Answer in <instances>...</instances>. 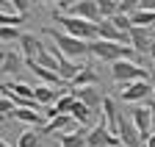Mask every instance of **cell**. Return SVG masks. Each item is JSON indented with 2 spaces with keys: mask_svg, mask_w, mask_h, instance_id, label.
Returning a JSON list of instances; mask_svg holds the SVG:
<instances>
[{
  "mask_svg": "<svg viewBox=\"0 0 155 147\" xmlns=\"http://www.w3.org/2000/svg\"><path fill=\"white\" fill-rule=\"evenodd\" d=\"M45 36L47 39H53L55 50L61 53L64 58H72V61H81L86 53H89V42L83 39H75V36L64 33V31H55V28H45Z\"/></svg>",
  "mask_w": 155,
  "mask_h": 147,
  "instance_id": "cell-1",
  "label": "cell"
},
{
  "mask_svg": "<svg viewBox=\"0 0 155 147\" xmlns=\"http://www.w3.org/2000/svg\"><path fill=\"white\" fill-rule=\"evenodd\" d=\"M89 53L100 61H108V64H116L122 58H133L136 50L130 45H119V42H108V39H94L89 42Z\"/></svg>",
  "mask_w": 155,
  "mask_h": 147,
  "instance_id": "cell-2",
  "label": "cell"
},
{
  "mask_svg": "<svg viewBox=\"0 0 155 147\" xmlns=\"http://www.w3.org/2000/svg\"><path fill=\"white\" fill-rule=\"evenodd\" d=\"M55 22L64 28V33L75 36V39H83V42H94L97 39V25L89 22V20L69 17V14H55Z\"/></svg>",
  "mask_w": 155,
  "mask_h": 147,
  "instance_id": "cell-3",
  "label": "cell"
},
{
  "mask_svg": "<svg viewBox=\"0 0 155 147\" xmlns=\"http://www.w3.org/2000/svg\"><path fill=\"white\" fill-rule=\"evenodd\" d=\"M111 78L119 86H127V83H136V81H147L150 72L144 67H139L133 58H122V61L111 64Z\"/></svg>",
  "mask_w": 155,
  "mask_h": 147,
  "instance_id": "cell-4",
  "label": "cell"
},
{
  "mask_svg": "<svg viewBox=\"0 0 155 147\" xmlns=\"http://www.w3.org/2000/svg\"><path fill=\"white\" fill-rule=\"evenodd\" d=\"M86 142H89V147H122V139L116 133H111L103 122H97V125L89 128Z\"/></svg>",
  "mask_w": 155,
  "mask_h": 147,
  "instance_id": "cell-5",
  "label": "cell"
},
{
  "mask_svg": "<svg viewBox=\"0 0 155 147\" xmlns=\"http://www.w3.org/2000/svg\"><path fill=\"white\" fill-rule=\"evenodd\" d=\"M119 100H125V103H144V100H155V97H152V83H150V78H147V81H136V83L122 86Z\"/></svg>",
  "mask_w": 155,
  "mask_h": 147,
  "instance_id": "cell-6",
  "label": "cell"
},
{
  "mask_svg": "<svg viewBox=\"0 0 155 147\" xmlns=\"http://www.w3.org/2000/svg\"><path fill=\"white\" fill-rule=\"evenodd\" d=\"M72 95H75V100H81V103H86L94 114H103V95H100V89L97 86H81V89H69Z\"/></svg>",
  "mask_w": 155,
  "mask_h": 147,
  "instance_id": "cell-7",
  "label": "cell"
},
{
  "mask_svg": "<svg viewBox=\"0 0 155 147\" xmlns=\"http://www.w3.org/2000/svg\"><path fill=\"white\" fill-rule=\"evenodd\" d=\"M67 14L69 17H81V20H89L94 25L103 22V14H100V8H97V0H81V3H75Z\"/></svg>",
  "mask_w": 155,
  "mask_h": 147,
  "instance_id": "cell-8",
  "label": "cell"
},
{
  "mask_svg": "<svg viewBox=\"0 0 155 147\" xmlns=\"http://www.w3.org/2000/svg\"><path fill=\"white\" fill-rule=\"evenodd\" d=\"M103 125L108 128L111 133L119 136V128H122V114H119V108H116V100L114 97H105L103 100Z\"/></svg>",
  "mask_w": 155,
  "mask_h": 147,
  "instance_id": "cell-9",
  "label": "cell"
},
{
  "mask_svg": "<svg viewBox=\"0 0 155 147\" xmlns=\"http://www.w3.org/2000/svg\"><path fill=\"white\" fill-rule=\"evenodd\" d=\"M130 119L139 128V133L144 136V144H147V139L152 136V111H150V105H136L130 111Z\"/></svg>",
  "mask_w": 155,
  "mask_h": 147,
  "instance_id": "cell-10",
  "label": "cell"
},
{
  "mask_svg": "<svg viewBox=\"0 0 155 147\" xmlns=\"http://www.w3.org/2000/svg\"><path fill=\"white\" fill-rule=\"evenodd\" d=\"M152 42H155V31L152 28H133L130 31V47L136 53H150Z\"/></svg>",
  "mask_w": 155,
  "mask_h": 147,
  "instance_id": "cell-11",
  "label": "cell"
},
{
  "mask_svg": "<svg viewBox=\"0 0 155 147\" xmlns=\"http://www.w3.org/2000/svg\"><path fill=\"white\" fill-rule=\"evenodd\" d=\"M97 39H108V42H119V45H130V33L119 31L111 20H103L97 25Z\"/></svg>",
  "mask_w": 155,
  "mask_h": 147,
  "instance_id": "cell-12",
  "label": "cell"
},
{
  "mask_svg": "<svg viewBox=\"0 0 155 147\" xmlns=\"http://www.w3.org/2000/svg\"><path fill=\"white\" fill-rule=\"evenodd\" d=\"M119 139H122V147H144V136L133 125V119H125V117H122V128H119Z\"/></svg>",
  "mask_w": 155,
  "mask_h": 147,
  "instance_id": "cell-13",
  "label": "cell"
},
{
  "mask_svg": "<svg viewBox=\"0 0 155 147\" xmlns=\"http://www.w3.org/2000/svg\"><path fill=\"white\" fill-rule=\"evenodd\" d=\"M25 69H31L33 75L42 81V83H47V86H61V83H64V81H61V75H58L55 69H47V67L36 64V61H25Z\"/></svg>",
  "mask_w": 155,
  "mask_h": 147,
  "instance_id": "cell-14",
  "label": "cell"
},
{
  "mask_svg": "<svg viewBox=\"0 0 155 147\" xmlns=\"http://www.w3.org/2000/svg\"><path fill=\"white\" fill-rule=\"evenodd\" d=\"M64 95V89H58V86H47V83H42V86H36L33 89V97H36V103L39 105H55V100Z\"/></svg>",
  "mask_w": 155,
  "mask_h": 147,
  "instance_id": "cell-15",
  "label": "cell"
},
{
  "mask_svg": "<svg viewBox=\"0 0 155 147\" xmlns=\"http://www.w3.org/2000/svg\"><path fill=\"white\" fill-rule=\"evenodd\" d=\"M19 45H22V56H25V61H36L39 50L45 47V42L39 39V36H33V33H22V39H19Z\"/></svg>",
  "mask_w": 155,
  "mask_h": 147,
  "instance_id": "cell-16",
  "label": "cell"
},
{
  "mask_svg": "<svg viewBox=\"0 0 155 147\" xmlns=\"http://www.w3.org/2000/svg\"><path fill=\"white\" fill-rule=\"evenodd\" d=\"M86 64L83 61H72V58H61V64H58V75H61V81L64 83H72L78 75H81V69H83Z\"/></svg>",
  "mask_w": 155,
  "mask_h": 147,
  "instance_id": "cell-17",
  "label": "cell"
},
{
  "mask_svg": "<svg viewBox=\"0 0 155 147\" xmlns=\"http://www.w3.org/2000/svg\"><path fill=\"white\" fill-rule=\"evenodd\" d=\"M0 69H3V72H19V69H25V56H22V53H17V50H8Z\"/></svg>",
  "mask_w": 155,
  "mask_h": 147,
  "instance_id": "cell-18",
  "label": "cell"
},
{
  "mask_svg": "<svg viewBox=\"0 0 155 147\" xmlns=\"http://www.w3.org/2000/svg\"><path fill=\"white\" fill-rule=\"evenodd\" d=\"M72 117L81 122L83 128H91V117H94V111L86 105V103H81V100H75V105H72Z\"/></svg>",
  "mask_w": 155,
  "mask_h": 147,
  "instance_id": "cell-19",
  "label": "cell"
},
{
  "mask_svg": "<svg viewBox=\"0 0 155 147\" xmlns=\"http://www.w3.org/2000/svg\"><path fill=\"white\" fill-rule=\"evenodd\" d=\"M81 86H97V72H94L89 64L81 69V75L72 81V89H81Z\"/></svg>",
  "mask_w": 155,
  "mask_h": 147,
  "instance_id": "cell-20",
  "label": "cell"
},
{
  "mask_svg": "<svg viewBox=\"0 0 155 147\" xmlns=\"http://www.w3.org/2000/svg\"><path fill=\"white\" fill-rule=\"evenodd\" d=\"M39 139H42V131H36V128H28V131L19 133L17 147H39Z\"/></svg>",
  "mask_w": 155,
  "mask_h": 147,
  "instance_id": "cell-21",
  "label": "cell"
},
{
  "mask_svg": "<svg viewBox=\"0 0 155 147\" xmlns=\"http://www.w3.org/2000/svg\"><path fill=\"white\" fill-rule=\"evenodd\" d=\"M130 20L133 28H155V11H136Z\"/></svg>",
  "mask_w": 155,
  "mask_h": 147,
  "instance_id": "cell-22",
  "label": "cell"
},
{
  "mask_svg": "<svg viewBox=\"0 0 155 147\" xmlns=\"http://www.w3.org/2000/svg\"><path fill=\"white\" fill-rule=\"evenodd\" d=\"M97 8H100L103 20H111L114 14H119V0H97Z\"/></svg>",
  "mask_w": 155,
  "mask_h": 147,
  "instance_id": "cell-23",
  "label": "cell"
},
{
  "mask_svg": "<svg viewBox=\"0 0 155 147\" xmlns=\"http://www.w3.org/2000/svg\"><path fill=\"white\" fill-rule=\"evenodd\" d=\"M19 39H22L19 25H3L0 28V42H19Z\"/></svg>",
  "mask_w": 155,
  "mask_h": 147,
  "instance_id": "cell-24",
  "label": "cell"
},
{
  "mask_svg": "<svg viewBox=\"0 0 155 147\" xmlns=\"http://www.w3.org/2000/svg\"><path fill=\"white\" fill-rule=\"evenodd\" d=\"M72 105H75V95H72V92H64V95L55 100L58 114H72Z\"/></svg>",
  "mask_w": 155,
  "mask_h": 147,
  "instance_id": "cell-25",
  "label": "cell"
},
{
  "mask_svg": "<svg viewBox=\"0 0 155 147\" xmlns=\"http://www.w3.org/2000/svg\"><path fill=\"white\" fill-rule=\"evenodd\" d=\"M111 22L119 28V31H125V33H130V31H133V20H130L127 14H114V17H111Z\"/></svg>",
  "mask_w": 155,
  "mask_h": 147,
  "instance_id": "cell-26",
  "label": "cell"
},
{
  "mask_svg": "<svg viewBox=\"0 0 155 147\" xmlns=\"http://www.w3.org/2000/svg\"><path fill=\"white\" fill-rule=\"evenodd\" d=\"M22 22H25V17L8 14V11H0V28H3V25H22Z\"/></svg>",
  "mask_w": 155,
  "mask_h": 147,
  "instance_id": "cell-27",
  "label": "cell"
},
{
  "mask_svg": "<svg viewBox=\"0 0 155 147\" xmlns=\"http://www.w3.org/2000/svg\"><path fill=\"white\" fill-rule=\"evenodd\" d=\"M8 6H11V11H14V14H19V17H28L31 0H8Z\"/></svg>",
  "mask_w": 155,
  "mask_h": 147,
  "instance_id": "cell-28",
  "label": "cell"
},
{
  "mask_svg": "<svg viewBox=\"0 0 155 147\" xmlns=\"http://www.w3.org/2000/svg\"><path fill=\"white\" fill-rule=\"evenodd\" d=\"M136 11H139V0H119V14L133 17Z\"/></svg>",
  "mask_w": 155,
  "mask_h": 147,
  "instance_id": "cell-29",
  "label": "cell"
},
{
  "mask_svg": "<svg viewBox=\"0 0 155 147\" xmlns=\"http://www.w3.org/2000/svg\"><path fill=\"white\" fill-rule=\"evenodd\" d=\"M17 111V103L11 97H0V117H6V114H14Z\"/></svg>",
  "mask_w": 155,
  "mask_h": 147,
  "instance_id": "cell-30",
  "label": "cell"
},
{
  "mask_svg": "<svg viewBox=\"0 0 155 147\" xmlns=\"http://www.w3.org/2000/svg\"><path fill=\"white\" fill-rule=\"evenodd\" d=\"M139 11H155V0H139Z\"/></svg>",
  "mask_w": 155,
  "mask_h": 147,
  "instance_id": "cell-31",
  "label": "cell"
},
{
  "mask_svg": "<svg viewBox=\"0 0 155 147\" xmlns=\"http://www.w3.org/2000/svg\"><path fill=\"white\" fill-rule=\"evenodd\" d=\"M75 3H81V0H61V6H58V11H69Z\"/></svg>",
  "mask_w": 155,
  "mask_h": 147,
  "instance_id": "cell-32",
  "label": "cell"
},
{
  "mask_svg": "<svg viewBox=\"0 0 155 147\" xmlns=\"http://www.w3.org/2000/svg\"><path fill=\"white\" fill-rule=\"evenodd\" d=\"M36 3H45V6H50V3H55V6H61V0H36Z\"/></svg>",
  "mask_w": 155,
  "mask_h": 147,
  "instance_id": "cell-33",
  "label": "cell"
},
{
  "mask_svg": "<svg viewBox=\"0 0 155 147\" xmlns=\"http://www.w3.org/2000/svg\"><path fill=\"white\" fill-rule=\"evenodd\" d=\"M150 83H152V97H155V69L150 72Z\"/></svg>",
  "mask_w": 155,
  "mask_h": 147,
  "instance_id": "cell-34",
  "label": "cell"
},
{
  "mask_svg": "<svg viewBox=\"0 0 155 147\" xmlns=\"http://www.w3.org/2000/svg\"><path fill=\"white\" fill-rule=\"evenodd\" d=\"M144 147H155V131H152V136L147 139V144H144Z\"/></svg>",
  "mask_w": 155,
  "mask_h": 147,
  "instance_id": "cell-35",
  "label": "cell"
},
{
  "mask_svg": "<svg viewBox=\"0 0 155 147\" xmlns=\"http://www.w3.org/2000/svg\"><path fill=\"white\" fill-rule=\"evenodd\" d=\"M147 56L152 58V64H155V42H152V47H150V53H147Z\"/></svg>",
  "mask_w": 155,
  "mask_h": 147,
  "instance_id": "cell-36",
  "label": "cell"
},
{
  "mask_svg": "<svg viewBox=\"0 0 155 147\" xmlns=\"http://www.w3.org/2000/svg\"><path fill=\"white\" fill-rule=\"evenodd\" d=\"M3 58H6V53H3V50H0V67H3Z\"/></svg>",
  "mask_w": 155,
  "mask_h": 147,
  "instance_id": "cell-37",
  "label": "cell"
},
{
  "mask_svg": "<svg viewBox=\"0 0 155 147\" xmlns=\"http://www.w3.org/2000/svg\"><path fill=\"white\" fill-rule=\"evenodd\" d=\"M0 147H11V144H8V142H3V139H0Z\"/></svg>",
  "mask_w": 155,
  "mask_h": 147,
  "instance_id": "cell-38",
  "label": "cell"
},
{
  "mask_svg": "<svg viewBox=\"0 0 155 147\" xmlns=\"http://www.w3.org/2000/svg\"><path fill=\"white\" fill-rule=\"evenodd\" d=\"M0 119H3V117H0Z\"/></svg>",
  "mask_w": 155,
  "mask_h": 147,
  "instance_id": "cell-39",
  "label": "cell"
}]
</instances>
